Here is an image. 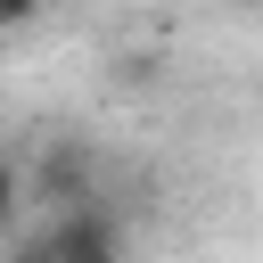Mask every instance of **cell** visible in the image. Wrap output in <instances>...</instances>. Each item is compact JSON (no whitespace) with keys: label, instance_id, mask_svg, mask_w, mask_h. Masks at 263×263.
I'll return each instance as SVG.
<instances>
[{"label":"cell","instance_id":"1","mask_svg":"<svg viewBox=\"0 0 263 263\" xmlns=\"http://www.w3.org/2000/svg\"><path fill=\"white\" fill-rule=\"evenodd\" d=\"M33 263H123V238H115V222L99 205H66L58 230H49V247Z\"/></svg>","mask_w":263,"mask_h":263},{"label":"cell","instance_id":"2","mask_svg":"<svg viewBox=\"0 0 263 263\" xmlns=\"http://www.w3.org/2000/svg\"><path fill=\"white\" fill-rule=\"evenodd\" d=\"M16 205H25V173H16V156H0V230L16 222Z\"/></svg>","mask_w":263,"mask_h":263},{"label":"cell","instance_id":"3","mask_svg":"<svg viewBox=\"0 0 263 263\" xmlns=\"http://www.w3.org/2000/svg\"><path fill=\"white\" fill-rule=\"evenodd\" d=\"M41 8H49V0H0V33H25Z\"/></svg>","mask_w":263,"mask_h":263},{"label":"cell","instance_id":"4","mask_svg":"<svg viewBox=\"0 0 263 263\" xmlns=\"http://www.w3.org/2000/svg\"><path fill=\"white\" fill-rule=\"evenodd\" d=\"M230 8H255V0H230Z\"/></svg>","mask_w":263,"mask_h":263}]
</instances>
